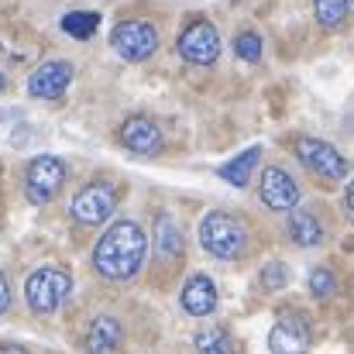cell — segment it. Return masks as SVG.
<instances>
[{"instance_id": "5b68a950", "label": "cell", "mask_w": 354, "mask_h": 354, "mask_svg": "<svg viewBox=\"0 0 354 354\" xmlns=\"http://www.w3.org/2000/svg\"><path fill=\"white\" fill-rule=\"evenodd\" d=\"M66 176H69L66 158H59V155H35L24 165V196L35 207H45L48 200H55V193L62 189Z\"/></svg>"}, {"instance_id": "ac0fdd59", "label": "cell", "mask_w": 354, "mask_h": 354, "mask_svg": "<svg viewBox=\"0 0 354 354\" xmlns=\"http://www.w3.org/2000/svg\"><path fill=\"white\" fill-rule=\"evenodd\" d=\"M348 10H351V0H313L317 24L327 31H341L348 21Z\"/></svg>"}, {"instance_id": "ba28073f", "label": "cell", "mask_w": 354, "mask_h": 354, "mask_svg": "<svg viewBox=\"0 0 354 354\" xmlns=\"http://www.w3.org/2000/svg\"><path fill=\"white\" fill-rule=\"evenodd\" d=\"M176 52H179L189 66H214V62L221 59V35H217V28H214L207 17H196V21H189V24L179 31Z\"/></svg>"}, {"instance_id": "8992f818", "label": "cell", "mask_w": 354, "mask_h": 354, "mask_svg": "<svg viewBox=\"0 0 354 354\" xmlns=\"http://www.w3.org/2000/svg\"><path fill=\"white\" fill-rule=\"evenodd\" d=\"M118 200H120L118 186H111V183H86V186L73 196L69 214H73V221L83 224V227H100V224H107V221L114 217Z\"/></svg>"}, {"instance_id": "e0dca14e", "label": "cell", "mask_w": 354, "mask_h": 354, "mask_svg": "<svg viewBox=\"0 0 354 354\" xmlns=\"http://www.w3.org/2000/svg\"><path fill=\"white\" fill-rule=\"evenodd\" d=\"M258 158H261V148H258V145H251V148H248V151H241L237 158L224 162V165L217 169V176H221L224 183H231L234 189H244V186L251 183V172H254Z\"/></svg>"}, {"instance_id": "277c9868", "label": "cell", "mask_w": 354, "mask_h": 354, "mask_svg": "<svg viewBox=\"0 0 354 354\" xmlns=\"http://www.w3.org/2000/svg\"><path fill=\"white\" fill-rule=\"evenodd\" d=\"M292 151H296V158L303 162V169H310V172H313L317 179H324V183H341V179L351 172V162H348L330 141L299 134V138L292 141Z\"/></svg>"}, {"instance_id": "4316f807", "label": "cell", "mask_w": 354, "mask_h": 354, "mask_svg": "<svg viewBox=\"0 0 354 354\" xmlns=\"http://www.w3.org/2000/svg\"><path fill=\"white\" fill-rule=\"evenodd\" d=\"M3 90H7V76L0 73V93H3Z\"/></svg>"}, {"instance_id": "8fae6325", "label": "cell", "mask_w": 354, "mask_h": 354, "mask_svg": "<svg viewBox=\"0 0 354 354\" xmlns=\"http://www.w3.org/2000/svg\"><path fill=\"white\" fill-rule=\"evenodd\" d=\"M73 76H76L73 62H66V59H48V62H41V66L28 76V97H35V100H59V97H66Z\"/></svg>"}, {"instance_id": "7c38bea8", "label": "cell", "mask_w": 354, "mask_h": 354, "mask_svg": "<svg viewBox=\"0 0 354 354\" xmlns=\"http://www.w3.org/2000/svg\"><path fill=\"white\" fill-rule=\"evenodd\" d=\"M118 141L131 151V155H158L162 151V127L145 114H131L120 120L118 127Z\"/></svg>"}, {"instance_id": "44dd1931", "label": "cell", "mask_w": 354, "mask_h": 354, "mask_svg": "<svg viewBox=\"0 0 354 354\" xmlns=\"http://www.w3.org/2000/svg\"><path fill=\"white\" fill-rule=\"evenodd\" d=\"M310 292L317 296V299H330L334 292H337V275L330 272V268H313L310 272Z\"/></svg>"}, {"instance_id": "52a82bcc", "label": "cell", "mask_w": 354, "mask_h": 354, "mask_svg": "<svg viewBox=\"0 0 354 354\" xmlns=\"http://www.w3.org/2000/svg\"><path fill=\"white\" fill-rule=\"evenodd\" d=\"M111 48L124 62H148L158 52V28L151 21H120L111 31Z\"/></svg>"}, {"instance_id": "30bf717a", "label": "cell", "mask_w": 354, "mask_h": 354, "mask_svg": "<svg viewBox=\"0 0 354 354\" xmlns=\"http://www.w3.org/2000/svg\"><path fill=\"white\" fill-rule=\"evenodd\" d=\"M258 196H261V203H265L268 210L289 214V210L299 207L303 189H299V183H296L282 165H268V169L261 172V179H258Z\"/></svg>"}, {"instance_id": "d6986e66", "label": "cell", "mask_w": 354, "mask_h": 354, "mask_svg": "<svg viewBox=\"0 0 354 354\" xmlns=\"http://www.w3.org/2000/svg\"><path fill=\"white\" fill-rule=\"evenodd\" d=\"M193 344H196V354H237L234 341H231V334H227L224 327H207V330H200Z\"/></svg>"}, {"instance_id": "9c48e42d", "label": "cell", "mask_w": 354, "mask_h": 354, "mask_svg": "<svg viewBox=\"0 0 354 354\" xmlns=\"http://www.w3.org/2000/svg\"><path fill=\"white\" fill-rule=\"evenodd\" d=\"M313 344L310 324L296 310H282L268 330V354H306Z\"/></svg>"}, {"instance_id": "9a60e30c", "label": "cell", "mask_w": 354, "mask_h": 354, "mask_svg": "<svg viewBox=\"0 0 354 354\" xmlns=\"http://www.w3.org/2000/svg\"><path fill=\"white\" fill-rule=\"evenodd\" d=\"M286 234H289L292 244H299V248H317V244L327 241V224L320 221L317 210H289Z\"/></svg>"}, {"instance_id": "603a6c76", "label": "cell", "mask_w": 354, "mask_h": 354, "mask_svg": "<svg viewBox=\"0 0 354 354\" xmlns=\"http://www.w3.org/2000/svg\"><path fill=\"white\" fill-rule=\"evenodd\" d=\"M286 282H289V272H286V265H282V261H268V265L261 268V286H265L268 292L282 289Z\"/></svg>"}, {"instance_id": "6da1fadb", "label": "cell", "mask_w": 354, "mask_h": 354, "mask_svg": "<svg viewBox=\"0 0 354 354\" xmlns=\"http://www.w3.org/2000/svg\"><path fill=\"white\" fill-rule=\"evenodd\" d=\"M148 258V234L138 221H114L93 244V272L107 282H131Z\"/></svg>"}, {"instance_id": "83f0119b", "label": "cell", "mask_w": 354, "mask_h": 354, "mask_svg": "<svg viewBox=\"0 0 354 354\" xmlns=\"http://www.w3.org/2000/svg\"><path fill=\"white\" fill-rule=\"evenodd\" d=\"M351 7H354V0H351Z\"/></svg>"}, {"instance_id": "d4e9b609", "label": "cell", "mask_w": 354, "mask_h": 354, "mask_svg": "<svg viewBox=\"0 0 354 354\" xmlns=\"http://www.w3.org/2000/svg\"><path fill=\"white\" fill-rule=\"evenodd\" d=\"M344 207H348V214L354 217V179L348 183V189H344Z\"/></svg>"}, {"instance_id": "7402d4cb", "label": "cell", "mask_w": 354, "mask_h": 354, "mask_svg": "<svg viewBox=\"0 0 354 354\" xmlns=\"http://www.w3.org/2000/svg\"><path fill=\"white\" fill-rule=\"evenodd\" d=\"M234 52L244 62H258L261 59V35L258 31H241L234 38Z\"/></svg>"}, {"instance_id": "5bb4252c", "label": "cell", "mask_w": 354, "mask_h": 354, "mask_svg": "<svg viewBox=\"0 0 354 354\" xmlns=\"http://www.w3.org/2000/svg\"><path fill=\"white\" fill-rule=\"evenodd\" d=\"M124 344V327L118 317H93L86 334H83V348L86 354H118Z\"/></svg>"}, {"instance_id": "7a4b0ae2", "label": "cell", "mask_w": 354, "mask_h": 354, "mask_svg": "<svg viewBox=\"0 0 354 354\" xmlns=\"http://www.w3.org/2000/svg\"><path fill=\"white\" fill-rule=\"evenodd\" d=\"M200 244L207 254H214L221 261H237L251 244V231L231 210H210L200 221Z\"/></svg>"}, {"instance_id": "cb8c5ba5", "label": "cell", "mask_w": 354, "mask_h": 354, "mask_svg": "<svg viewBox=\"0 0 354 354\" xmlns=\"http://www.w3.org/2000/svg\"><path fill=\"white\" fill-rule=\"evenodd\" d=\"M10 310V282H7V275L0 272V317Z\"/></svg>"}, {"instance_id": "3957f363", "label": "cell", "mask_w": 354, "mask_h": 354, "mask_svg": "<svg viewBox=\"0 0 354 354\" xmlns=\"http://www.w3.org/2000/svg\"><path fill=\"white\" fill-rule=\"evenodd\" d=\"M73 292V275L62 265H41L24 279V303L31 313L48 317L55 313Z\"/></svg>"}, {"instance_id": "4fadbf2b", "label": "cell", "mask_w": 354, "mask_h": 354, "mask_svg": "<svg viewBox=\"0 0 354 354\" xmlns=\"http://www.w3.org/2000/svg\"><path fill=\"white\" fill-rule=\"evenodd\" d=\"M179 303L189 317H210L217 310V286L210 275L196 272L183 282V292H179Z\"/></svg>"}, {"instance_id": "ffe728a7", "label": "cell", "mask_w": 354, "mask_h": 354, "mask_svg": "<svg viewBox=\"0 0 354 354\" xmlns=\"http://www.w3.org/2000/svg\"><path fill=\"white\" fill-rule=\"evenodd\" d=\"M97 24H100V14L97 10H73V14L62 17V31L73 35V38H80V41L93 38L97 35Z\"/></svg>"}, {"instance_id": "2e32d148", "label": "cell", "mask_w": 354, "mask_h": 354, "mask_svg": "<svg viewBox=\"0 0 354 354\" xmlns=\"http://www.w3.org/2000/svg\"><path fill=\"white\" fill-rule=\"evenodd\" d=\"M186 248V237H183V227L172 214H158L155 217V254L162 261H176Z\"/></svg>"}, {"instance_id": "484cf974", "label": "cell", "mask_w": 354, "mask_h": 354, "mask_svg": "<svg viewBox=\"0 0 354 354\" xmlns=\"http://www.w3.org/2000/svg\"><path fill=\"white\" fill-rule=\"evenodd\" d=\"M0 354H24V348H17V344H0Z\"/></svg>"}]
</instances>
